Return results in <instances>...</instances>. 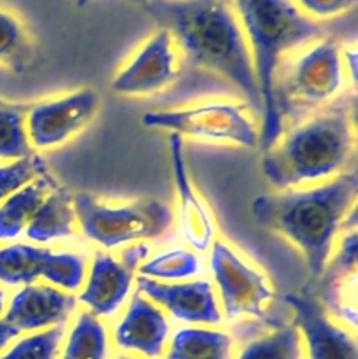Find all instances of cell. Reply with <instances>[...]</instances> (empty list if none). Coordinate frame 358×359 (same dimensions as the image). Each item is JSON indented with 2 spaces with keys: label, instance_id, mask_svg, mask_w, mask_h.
<instances>
[{
  "label": "cell",
  "instance_id": "8",
  "mask_svg": "<svg viewBox=\"0 0 358 359\" xmlns=\"http://www.w3.org/2000/svg\"><path fill=\"white\" fill-rule=\"evenodd\" d=\"M39 277L62 291H77L86 277V265L79 255L53 252L39 245L13 244L0 249V283L28 286Z\"/></svg>",
  "mask_w": 358,
  "mask_h": 359
},
{
  "label": "cell",
  "instance_id": "29",
  "mask_svg": "<svg viewBox=\"0 0 358 359\" xmlns=\"http://www.w3.org/2000/svg\"><path fill=\"white\" fill-rule=\"evenodd\" d=\"M18 335H20V333H18L16 330L9 325V323L4 321V319H0V354H2L7 347H9V344L13 342Z\"/></svg>",
  "mask_w": 358,
  "mask_h": 359
},
{
  "label": "cell",
  "instance_id": "19",
  "mask_svg": "<svg viewBox=\"0 0 358 359\" xmlns=\"http://www.w3.org/2000/svg\"><path fill=\"white\" fill-rule=\"evenodd\" d=\"M55 188V179L48 172H44L37 179L23 186L20 191L11 195L0 205V241L7 242L20 237L27 230L39 205Z\"/></svg>",
  "mask_w": 358,
  "mask_h": 359
},
{
  "label": "cell",
  "instance_id": "25",
  "mask_svg": "<svg viewBox=\"0 0 358 359\" xmlns=\"http://www.w3.org/2000/svg\"><path fill=\"white\" fill-rule=\"evenodd\" d=\"M199 269V258L193 252L185 251V249H171L142 263L137 270V276L165 283V280L188 279V277L197 276Z\"/></svg>",
  "mask_w": 358,
  "mask_h": 359
},
{
  "label": "cell",
  "instance_id": "20",
  "mask_svg": "<svg viewBox=\"0 0 358 359\" xmlns=\"http://www.w3.org/2000/svg\"><path fill=\"white\" fill-rule=\"evenodd\" d=\"M164 359H234V339L220 330H179L165 349Z\"/></svg>",
  "mask_w": 358,
  "mask_h": 359
},
{
  "label": "cell",
  "instance_id": "15",
  "mask_svg": "<svg viewBox=\"0 0 358 359\" xmlns=\"http://www.w3.org/2000/svg\"><path fill=\"white\" fill-rule=\"evenodd\" d=\"M77 300L55 286L28 284L11 300L4 321L18 333H35L63 326L76 309Z\"/></svg>",
  "mask_w": 358,
  "mask_h": 359
},
{
  "label": "cell",
  "instance_id": "31",
  "mask_svg": "<svg viewBox=\"0 0 358 359\" xmlns=\"http://www.w3.org/2000/svg\"><path fill=\"white\" fill-rule=\"evenodd\" d=\"M74 2H76L77 7H84L88 2H90V0H74Z\"/></svg>",
  "mask_w": 358,
  "mask_h": 359
},
{
  "label": "cell",
  "instance_id": "17",
  "mask_svg": "<svg viewBox=\"0 0 358 359\" xmlns=\"http://www.w3.org/2000/svg\"><path fill=\"white\" fill-rule=\"evenodd\" d=\"M168 147H171L172 175H174L175 191L179 196V224H181L183 238L195 251H207L216 241L213 217L207 205L200 200L199 193L193 188V182L190 181L181 137L171 133Z\"/></svg>",
  "mask_w": 358,
  "mask_h": 359
},
{
  "label": "cell",
  "instance_id": "13",
  "mask_svg": "<svg viewBox=\"0 0 358 359\" xmlns=\"http://www.w3.org/2000/svg\"><path fill=\"white\" fill-rule=\"evenodd\" d=\"M286 304L295 314L307 359H358L353 333L330 319L326 309L307 294H288Z\"/></svg>",
  "mask_w": 358,
  "mask_h": 359
},
{
  "label": "cell",
  "instance_id": "2",
  "mask_svg": "<svg viewBox=\"0 0 358 359\" xmlns=\"http://www.w3.org/2000/svg\"><path fill=\"white\" fill-rule=\"evenodd\" d=\"M357 172L309 189H284L253 202V216L304 255L311 283H318L333 251L337 231L357 200Z\"/></svg>",
  "mask_w": 358,
  "mask_h": 359
},
{
  "label": "cell",
  "instance_id": "28",
  "mask_svg": "<svg viewBox=\"0 0 358 359\" xmlns=\"http://www.w3.org/2000/svg\"><path fill=\"white\" fill-rule=\"evenodd\" d=\"M298 9L312 18H332L353 9L357 0H297Z\"/></svg>",
  "mask_w": 358,
  "mask_h": 359
},
{
  "label": "cell",
  "instance_id": "34",
  "mask_svg": "<svg viewBox=\"0 0 358 359\" xmlns=\"http://www.w3.org/2000/svg\"><path fill=\"white\" fill-rule=\"evenodd\" d=\"M133 2H139L140 4V2H142V0H133Z\"/></svg>",
  "mask_w": 358,
  "mask_h": 359
},
{
  "label": "cell",
  "instance_id": "32",
  "mask_svg": "<svg viewBox=\"0 0 358 359\" xmlns=\"http://www.w3.org/2000/svg\"><path fill=\"white\" fill-rule=\"evenodd\" d=\"M116 359H140V358H133V356H119V358H116Z\"/></svg>",
  "mask_w": 358,
  "mask_h": 359
},
{
  "label": "cell",
  "instance_id": "1",
  "mask_svg": "<svg viewBox=\"0 0 358 359\" xmlns=\"http://www.w3.org/2000/svg\"><path fill=\"white\" fill-rule=\"evenodd\" d=\"M190 63L218 74L262 114V97L244 32L230 0H142Z\"/></svg>",
  "mask_w": 358,
  "mask_h": 359
},
{
  "label": "cell",
  "instance_id": "21",
  "mask_svg": "<svg viewBox=\"0 0 358 359\" xmlns=\"http://www.w3.org/2000/svg\"><path fill=\"white\" fill-rule=\"evenodd\" d=\"M35 60V44L18 16L0 9V67L25 74Z\"/></svg>",
  "mask_w": 358,
  "mask_h": 359
},
{
  "label": "cell",
  "instance_id": "12",
  "mask_svg": "<svg viewBox=\"0 0 358 359\" xmlns=\"http://www.w3.org/2000/svg\"><path fill=\"white\" fill-rule=\"evenodd\" d=\"M343 88V58L332 39L318 42L291 67L284 83L288 97L304 107L332 100Z\"/></svg>",
  "mask_w": 358,
  "mask_h": 359
},
{
  "label": "cell",
  "instance_id": "7",
  "mask_svg": "<svg viewBox=\"0 0 358 359\" xmlns=\"http://www.w3.org/2000/svg\"><path fill=\"white\" fill-rule=\"evenodd\" d=\"M211 272L228 319L263 318L267 304L274 298L265 276L246 263L225 241L211 245Z\"/></svg>",
  "mask_w": 358,
  "mask_h": 359
},
{
  "label": "cell",
  "instance_id": "5",
  "mask_svg": "<svg viewBox=\"0 0 358 359\" xmlns=\"http://www.w3.org/2000/svg\"><path fill=\"white\" fill-rule=\"evenodd\" d=\"M72 205L76 221L88 241L105 249L160 237L174 219L171 209L157 200L109 205L91 193H76Z\"/></svg>",
  "mask_w": 358,
  "mask_h": 359
},
{
  "label": "cell",
  "instance_id": "4",
  "mask_svg": "<svg viewBox=\"0 0 358 359\" xmlns=\"http://www.w3.org/2000/svg\"><path fill=\"white\" fill-rule=\"evenodd\" d=\"M354 135L346 109L323 112L277 139L262 161L267 181L290 189L339 174L353 154Z\"/></svg>",
  "mask_w": 358,
  "mask_h": 359
},
{
  "label": "cell",
  "instance_id": "3",
  "mask_svg": "<svg viewBox=\"0 0 358 359\" xmlns=\"http://www.w3.org/2000/svg\"><path fill=\"white\" fill-rule=\"evenodd\" d=\"M230 4L251 53L262 97L263 125L258 146L265 151L283 133V116L276 91L281 56L321 37L323 28L291 0H230Z\"/></svg>",
  "mask_w": 358,
  "mask_h": 359
},
{
  "label": "cell",
  "instance_id": "27",
  "mask_svg": "<svg viewBox=\"0 0 358 359\" xmlns=\"http://www.w3.org/2000/svg\"><path fill=\"white\" fill-rule=\"evenodd\" d=\"M44 172H48L46 163L35 153L23 158V160L9 161L6 165H0V205L11 195L20 191L23 186H27L28 182L37 179Z\"/></svg>",
  "mask_w": 358,
  "mask_h": 359
},
{
  "label": "cell",
  "instance_id": "18",
  "mask_svg": "<svg viewBox=\"0 0 358 359\" xmlns=\"http://www.w3.org/2000/svg\"><path fill=\"white\" fill-rule=\"evenodd\" d=\"M76 223L72 195L56 186L39 205L25 233L32 242L48 244L58 238L72 237L76 233Z\"/></svg>",
  "mask_w": 358,
  "mask_h": 359
},
{
  "label": "cell",
  "instance_id": "33",
  "mask_svg": "<svg viewBox=\"0 0 358 359\" xmlns=\"http://www.w3.org/2000/svg\"><path fill=\"white\" fill-rule=\"evenodd\" d=\"M7 104V102L6 100H2V98H0V105H6Z\"/></svg>",
  "mask_w": 358,
  "mask_h": 359
},
{
  "label": "cell",
  "instance_id": "11",
  "mask_svg": "<svg viewBox=\"0 0 358 359\" xmlns=\"http://www.w3.org/2000/svg\"><path fill=\"white\" fill-rule=\"evenodd\" d=\"M178 49L167 30H158L112 79V91L146 97L171 86L178 77Z\"/></svg>",
  "mask_w": 358,
  "mask_h": 359
},
{
  "label": "cell",
  "instance_id": "22",
  "mask_svg": "<svg viewBox=\"0 0 358 359\" xmlns=\"http://www.w3.org/2000/svg\"><path fill=\"white\" fill-rule=\"evenodd\" d=\"M111 344L97 316L81 312L74 321L58 359H109Z\"/></svg>",
  "mask_w": 358,
  "mask_h": 359
},
{
  "label": "cell",
  "instance_id": "23",
  "mask_svg": "<svg viewBox=\"0 0 358 359\" xmlns=\"http://www.w3.org/2000/svg\"><path fill=\"white\" fill-rule=\"evenodd\" d=\"M304 346L295 326H286L246 344L235 359H302Z\"/></svg>",
  "mask_w": 358,
  "mask_h": 359
},
{
  "label": "cell",
  "instance_id": "10",
  "mask_svg": "<svg viewBox=\"0 0 358 359\" xmlns=\"http://www.w3.org/2000/svg\"><path fill=\"white\" fill-rule=\"evenodd\" d=\"M146 244H135L123 252L121 259L112 258L107 252H97L86 284L79 294V302L90 309L97 318H109L116 314L132 287L133 277L140 262L147 256Z\"/></svg>",
  "mask_w": 358,
  "mask_h": 359
},
{
  "label": "cell",
  "instance_id": "26",
  "mask_svg": "<svg viewBox=\"0 0 358 359\" xmlns=\"http://www.w3.org/2000/svg\"><path fill=\"white\" fill-rule=\"evenodd\" d=\"M63 339H65L63 326L35 332L4 351L0 359H58Z\"/></svg>",
  "mask_w": 358,
  "mask_h": 359
},
{
  "label": "cell",
  "instance_id": "9",
  "mask_svg": "<svg viewBox=\"0 0 358 359\" xmlns=\"http://www.w3.org/2000/svg\"><path fill=\"white\" fill-rule=\"evenodd\" d=\"M98 107V93L88 88L32 105L25 114L32 149L48 151L69 142L90 125Z\"/></svg>",
  "mask_w": 358,
  "mask_h": 359
},
{
  "label": "cell",
  "instance_id": "30",
  "mask_svg": "<svg viewBox=\"0 0 358 359\" xmlns=\"http://www.w3.org/2000/svg\"><path fill=\"white\" fill-rule=\"evenodd\" d=\"M4 309H6V294H4L2 287H0V316H2Z\"/></svg>",
  "mask_w": 358,
  "mask_h": 359
},
{
  "label": "cell",
  "instance_id": "6",
  "mask_svg": "<svg viewBox=\"0 0 358 359\" xmlns=\"http://www.w3.org/2000/svg\"><path fill=\"white\" fill-rule=\"evenodd\" d=\"M147 128L167 130L178 137L207 142L256 147L260 132L246 114L244 107L228 102H211L172 111H153L142 116Z\"/></svg>",
  "mask_w": 358,
  "mask_h": 359
},
{
  "label": "cell",
  "instance_id": "16",
  "mask_svg": "<svg viewBox=\"0 0 358 359\" xmlns=\"http://www.w3.org/2000/svg\"><path fill=\"white\" fill-rule=\"evenodd\" d=\"M171 326L160 307L137 293L125 316L116 325L112 339L116 347L140 359H160L167 349Z\"/></svg>",
  "mask_w": 358,
  "mask_h": 359
},
{
  "label": "cell",
  "instance_id": "14",
  "mask_svg": "<svg viewBox=\"0 0 358 359\" xmlns=\"http://www.w3.org/2000/svg\"><path fill=\"white\" fill-rule=\"evenodd\" d=\"M139 293L158 307L165 309L172 318L190 325H218L221 321L220 305L213 286L207 280L185 284H167L158 280L137 279Z\"/></svg>",
  "mask_w": 358,
  "mask_h": 359
},
{
  "label": "cell",
  "instance_id": "24",
  "mask_svg": "<svg viewBox=\"0 0 358 359\" xmlns=\"http://www.w3.org/2000/svg\"><path fill=\"white\" fill-rule=\"evenodd\" d=\"M34 154L25 125V111L18 105H0V160H23Z\"/></svg>",
  "mask_w": 358,
  "mask_h": 359
}]
</instances>
